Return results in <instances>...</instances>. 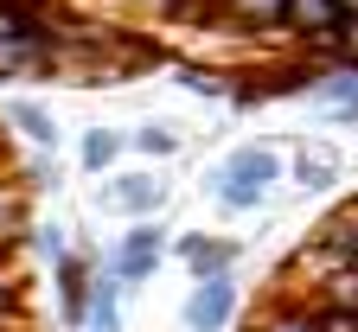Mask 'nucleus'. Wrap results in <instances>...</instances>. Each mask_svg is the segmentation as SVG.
Listing matches in <instances>:
<instances>
[{
  "mask_svg": "<svg viewBox=\"0 0 358 332\" xmlns=\"http://www.w3.org/2000/svg\"><path fill=\"white\" fill-rule=\"evenodd\" d=\"M211 20L237 26V32H282L288 0H211Z\"/></svg>",
  "mask_w": 358,
  "mask_h": 332,
  "instance_id": "39448f33",
  "label": "nucleus"
},
{
  "mask_svg": "<svg viewBox=\"0 0 358 332\" xmlns=\"http://www.w3.org/2000/svg\"><path fill=\"white\" fill-rule=\"evenodd\" d=\"M134 147H141L148 160H173V154H179V134H173L166 122H148V128H134Z\"/></svg>",
  "mask_w": 358,
  "mask_h": 332,
  "instance_id": "ddd939ff",
  "label": "nucleus"
},
{
  "mask_svg": "<svg viewBox=\"0 0 358 332\" xmlns=\"http://www.w3.org/2000/svg\"><path fill=\"white\" fill-rule=\"evenodd\" d=\"M282 173H288V166H282V154H275V147H237L231 160L211 173V199H217L224 211H256V205L268 199V185H275Z\"/></svg>",
  "mask_w": 358,
  "mask_h": 332,
  "instance_id": "f257e3e1",
  "label": "nucleus"
},
{
  "mask_svg": "<svg viewBox=\"0 0 358 332\" xmlns=\"http://www.w3.org/2000/svg\"><path fill=\"white\" fill-rule=\"evenodd\" d=\"M7 122H13V128H20L26 140H32L38 154H52V147H58V122L45 115L38 103H13V109H7Z\"/></svg>",
  "mask_w": 358,
  "mask_h": 332,
  "instance_id": "9d476101",
  "label": "nucleus"
},
{
  "mask_svg": "<svg viewBox=\"0 0 358 332\" xmlns=\"http://www.w3.org/2000/svg\"><path fill=\"white\" fill-rule=\"evenodd\" d=\"M26 230V199L13 192V179H0V243H13Z\"/></svg>",
  "mask_w": 358,
  "mask_h": 332,
  "instance_id": "4468645a",
  "label": "nucleus"
},
{
  "mask_svg": "<svg viewBox=\"0 0 358 332\" xmlns=\"http://www.w3.org/2000/svg\"><path fill=\"white\" fill-rule=\"evenodd\" d=\"M83 332H122V281L115 275H96V281H90Z\"/></svg>",
  "mask_w": 358,
  "mask_h": 332,
  "instance_id": "1a4fd4ad",
  "label": "nucleus"
},
{
  "mask_svg": "<svg viewBox=\"0 0 358 332\" xmlns=\"http://www.w3.org/2000/svg\"><path fill=\"white\" fill-rule=\"evenodd\" d=\"M256 332H320V326H313V307H275Z\"/></svg>",
  "mask_w": 358,
  "mask_h": 332,
  "instance_id": "2eb2a0df",
  "label": "nucleus"
},
{
  "mask_svg": "<svg viewBox=\"0 0 358 332\" xmlns=\"http://www.w3.org/2000/svg\"><path fill=\"white\" fill-rule=\"evenodd\" d=\"M160 199H166V179H154V173H115L103 185V205L122 211V217H134V224H148L160 211Z\"/></svg>",
  "mask_w": 358,
  "mask_h": 332,
  "instance_id": "20e7f679",
  "label": "nucleus"
},
{
  "mask_svg": "<svg viewBox=\"0 0 358 332\" xmlns=\"http://www.w3.org/2000/svg\"><path fill=\"white\" fill-rule=\"evenodd\" d=\"M160 256H166V236H160V224L148 217V224H134L122 243H115V262H109V275L122 281V288H134V281H148L154 268H160Z\"/></svg>",
  "mask_w": 358,
  "mask_h": 332,
  "instance_id": "f03ea898",
  "label": "nucleus"
},
{
  "mask_svg": "<svg viewBox=\"0 0 358 332\" xmlns=\"http://www.w3.org/2000/svg\"><path fill=\"white\" fill-rule=\"evenodd\" d=\"M179 262H186L199 281H211V275H231V262H237V243L231 236H186V243H179Z\"/></svg>",
  "mask_w": 358,
  "mask_h": 332,
  "instance_id": "0eeeda50",
  "label": "nucleus"
},
{
  "mask_svg": "<svg viewBox=\"0 0 358 332\" xmlns=\"http://www.w3.org/2000/svg\"><path fill=\"white\" fill-rule=\"evenodd\" d=\"M237 319V281L231 275H211L186 294V332H224Z\"/></svg>",
  "mask_w": 358,
  "mask_h": 332,
  "instance_id": "7ed1b4c3",
  "label": "nucleus"
},
{
  "mask_svg": "<svg viewBox=\"0 0 358 332\" xmlns=\"http://www.w3.org/2000/svg\"><path fill=\"white\" fill-rule=\"evenodd\" d=\"M52 281H58V301H64V326H83V307H90V262L83 256H64L52 262Z\"/></svg>",
  "mask_w": 358,
  "mask_h": 332,
  "instance_id": "6e6552de",
  "label": "nucleus"
},
{
  "mask_svg": "<svg viewBox=\"0 0 358 332\" xmlns=\"http://www.w3.org/2000/svg\"><path fill=\"white\" fill-rule=\"evenodd\" d=\"M179 83H186L192 96H224V89H231V83H224V71H205V64H186V71H179Z\"/></svg>",
  "mask_w": 358,
  "mask_h": 332,
  "instance_id": "dca6fc26",
  "label": "nucleus"
},
{
  "mask_svg": "<svg viewBox=\"0 0 358 332\" xmlns=\"http://www.w3.org/2000/svg\"><path fill=\"white\" fill-rule=\"evenodd\" d=\"M288 173H294V185H307V192H327V185L345 173V154L333 147V140H307V147L294 154Z\"/></svg>",
  "mask_w": 358,
  "mask_h": 332,
  "instance_id": "423d86ee",
  "label": "nucleus"
},
{
  "mask_svg": "<svg viewBox=\"0 0 358 332\" xmlns=\"http://www.w3.org/2000/svg\"><path fill=\"white\" fill-rule=\"evenodd\" d=\"M339 20H358V0H339Z\"/></svg>",
  "mask_w": 358,
  "mask_h": 332,
  "instance_id": "a211bd4d",
  "label": "nucleus"
},
{
  "mask_svg": "<svg viewBox=\"0 0 358 332\" xmlns=\"http://www.w3.org/2000/svg\"><path fill=\"white\" fill-rule=\"evenodd\" d=\"M32 250H38V256H52V262H64V256H71V250H64V230H58V224H52V230L38 224V230H32Z\"/></svg>",
  "mask_w": 358,
  "mask_h": 332,
  "instance_id": "f3484780",
  "label": "nucleus"
},
{
  "mask_svg": "<svg viewBox=\"0 0 358 332\" xmlns=\"http://www.w3.org/2000/svg\"><path fill=\"white\" fill-rule=\"evenodd\" d=\"M115 160H122V134L90 128V134H83V166H90V173H109Z\"/></svg>",
  "mask_w": 358,
  "mask_h": 332,
  "instance_id": "f8f14e48",
  "label": "nucleus"
},
{
  "mask_svg": "<svg viewBox=\"0 0 358 332\" xmlns=\"http://www.w3.org/2000/svg\"><path fill=\"white\" fill-rule=\"evenodd\" d=\"M45 58H52V52H38V45L0 38V83H13V77H32V71H45Z\"/></svg>",
  "mask_w": 358,
  "mask_h": 332,
  "instance_id": "9b49d317",
  "label": "nucleus"
}]
</instances>
